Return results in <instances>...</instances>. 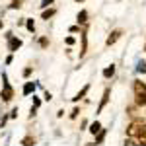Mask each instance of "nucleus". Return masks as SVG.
<instances>
[{"label": "nucleus", "mask_w": 146, "mask_h": 146, "mask_svg": "<svg viewBox=\"0 0 146 146\" xmlns=\"http://www.w3.org/2000/svg\"><path fill=\"white\" fill-rule=\"evenodd\" d=\"M2 80H4V92H2V98H4V101H10L12 96H14V92H12L10 84L6 82V76H2Z\"/></svg>", "instance_id": "nucleus-1"}, {"label": "nucleus", "mask_w": 146, "mask_h": 146, "mask_svg": "<svg viewBox=\"0 0 146 146\" xmlns=\"http://www.w3.org/2000/svg\"><path fill=\"white\" fill-rule=\"evenodd\" d=\"M8 39H10V43H8V49H10L12 53H14L16 49H20V47H22V41H20V39H16V37H8Z\"/></svg>", "instance_id": "nucleus-2"}, {"label": "nucleus", "mask_w": 146, "mask_h": 146, "mask_svg": "<svg viewBox=\"0 0 146 146\" xmlns=\"http://www.w3.org/2000/svg\"><path fill=\"white\" fill-rule=\"evenodd\" d=\"M119 37H121V31L117 29V31H113V33L109 35V37H107V41H105V45H107V47H111L113 43H115V41L119 39Z\"/></svg>", "instance_id": "nucleus-3"}, {"label": "nucleus", "mask_w": 146, "mask_h": 146, "mask_svg": "<svg viewBox=\"0 0 146 146\" xmlns=\"http://www.w3.org/2000/svg\"><path fill=\"white\" fill-rule=\"evenodd\" d=\"M109 94H111L109 90L103 92V98H101V103H100V107H98V113H101V111H103V107L107 105V101H109Z\"/></svg>", "instance_id": "nucleus-4"}, {"label": "nucleus", "mask_w": 146, "mask_h": 146, "mask_svg": "<svg viewBox=\"0 0 146 146\" xmlns=\"http://www.w3.org/2000/svg\"><path fill=\"white\" fill-rule=\"evenodd\" d=\"M35 92V84L33 82H27L25 86H23V96H29V94H33Z\"/></svg>", "instance_id": "nucleus-5"}, {"label": "nucleus", "mask_w": 146, "mask_h": 146, "mask_svg": "<svg viewBox=\"0 0 146 146\" xmlns=\"http://www.w3.org/2000/svg\"><path fill=\"white\" fill-rule=\"evenodd\" d=\"M136 103L138 105H146V94L144 92H136Z\"/></svg>", "instance_id": "nucleus-6"}, {"label": "nucleus", "mask_w": 146, "mask_h": 146, "mask_svg": "<svg viewBox=\"0 0 146 146\" xmlns=\"http://www.w3.org/2000/svg\"><path fill=\"white\" fill-rule=\"evenodd\" d=\"M86 18H88V12L82 10V12H78V16H76V22H78V23H86V22H88Z\"/></svg>", "instance_id": "nucleus-7"}, {"label": "nucleus", "mask_w": 146, "mask_h": 146, "mask_svg": "<svg viewBox=\"0 0 146 146\" xmlns=\"http://www.w3.org/2000/svg\"><path fill=\"white\" fill-rule=\"evenodd\" d=\"M113 74H115V66H113V64H109V66L103 70V76H105V78H111Z\"/></svg>", "instance_id": "nucleus-8"}, {"label": "nucleus", "mask_w": 146, "mask_h": 146, "mask_svg": "<svg viewBox=\"0 0 146 146\" xmlns=\"http://www.w3.org/2000/svg\"><path fill=\"white\" fill-rule=\"evenodd\" d=\"M88 90H90V86H84V90L78 92V94H76V98H72V100H74V101H80L84 96H86V94H88Z\"/></svg>", "instance_id": "nucleus-9"}, {"label": "nucleus", "mask_w": 146, "mask_h": 146, "mask_svg": "<svg viewBox=\"0 0 146 146\" xmlns=\"http://www.w3.org/2000/svg\"><path fill=\"white\" fill-rule=\"evenodd\" d=\"M100 131H101V125L98 123V121H96V123H92V125H90V133H92V135H98Z\"/></svg>", "instance_id": "nucleus-10"}, {"label": "nucleus", "mask_w": 146, "mask_h": 146, "mask_svg": "<svg viewBox=\"0 0 146 146\" xmlns=\"http://www.w3.org/2000/svg\"><path fill=\"white\" fill-rule=\"evenodd\" d=\"M22 144H23V146H33L35 140L31 138V136H27V138H23V140H22Z\"/></svg>", "instance_id": "nucleus-11"}, {"label": "nucleus", "mask_w": 146, "mask_h": 146, "mask_svg": "<svg viewBox=\"0 0 146 146\" xmlns=\"http://www.w3.org/2000/svg\"><path fill=\"white\" fill-rule=\"evenodd\" d=\"M51 16H55V10H47V12H43V20H49Z\"/></svg>", "instance_id": "nucleus-12"}, {"label": "nucleus", "mask_w": 146, "mask_h": 146, "mask_svg": "<svg viewBox=\"0 0 146 146\" xmlns=\"http://www.w3.org/2000/svg\"><path fill=\"white\" fill-rule=\"evenodd\" d=\"M25 25H27V29H29V31H35V23H33V20H27V23H25Z\"/></svg>", "instance_id": "nucleus-13"}, {"label": "nucleus", "mask_w": 146, "mask_h": 146, "mask_svg": "<svg viewBox=\"0 0 146 146\" xmlns=\"http://www.w3.org/2000/svg\"><path fill=\"white\" fill-rule=\"evenodd\" d=\"M53 2H55V0H43V2H41V8H47V6H51Z\"/></svg>", "instance_id": "nucleus-14"}, {"label": "nucleus", "mask_w": 146, "mask_h": 146, "mask_svg": "<svg viewBox=\"0 0 146 146\" xmlns=\"http://www.w3.org/2000/svg\"><path fill=\"white\" fill-rule=\"evenodd\" d=\"M78 113H80V109H78V107H76L74 111L70 113V119H76V117H78Z\"/></svg>", "instance_id": "nucleus-15"}, {"label": "nucleus", "mask_w": 146, "mask_h": 146, "mask_svg": "<svg viewBox=\"0 0 146 146\" xmlns=\"http://www.w3.org/2000/svg\"><path fill=\"white\" fill-rule=\"evenodd\" d=\"M41 105V100L39 98H33V107H39Z\"/></svg>", "instance_id": "nucleus-16"}, {"label": "nucleus", "mask_w": 146, "mask_h": 146, "mask_svg": "<svg viewBox=\"0 0 146 146\" xmlns=\"http://www.w3.org/2000/svg\"><path fill=\"white\" fill-rule=\"evenodd\" d=\"M29 74H31V68H25V70H23V76H25V78H27V76H29Z\"/></svg>", "instance_id": "nucleus-17"}, {"label": "nucleus", "mask_w": 146, "mask_h": 146, "mask_svg": "<svg viewBox=\"0 0 146 146\" xmlns=\"http://www.w3.org/2000/svg\"><path fill=\"white\" fill-rule=\"evenodd\" d=\"M76 2H84V0H76Z\"/></svg>", "instance_id": "nucleus-18"}, {"label": "nucleus", "mask_w": 146, "mask_h": 146, "mask_svg": "<svg viewBox=\"0 0 146 146\" xmlns=\"http://www.w3.org/2000/svg\"><path fill=\"white\" fill-rule=\"evenodd\" d=\"M0 27H2V20H0Z\"/></svg>", "instance_id": "nucleus-19"}]
</instances>
